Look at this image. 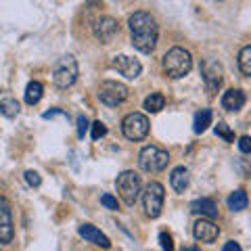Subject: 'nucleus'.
I'll list each match as a JSON object with an SVG mask.
<instances>
[{
  "label": "nucleus",
  "mask_w": 251,
  "mask_h": 251,
  "mask_svg": "<svg viewBox=\"0 0 251 251\" xmlns=\"http://www.w3.org/2000/svg\"><path fill=\"white\" fill-rule=\"evenodd\" d=\"M77 234H80L86 243H92V245H97V247H103V249L111 247V241H109L107 234H103L97 226H92V224H80Z\"/></svg>",
  "instance_id": "obj_14"
},
{
  "label": "nucleus",
  "mask_w": 251,
  "mask_h": 251,
  "mask_svg": "<svg viewBox=\"0 0 251 251\" xmlns=\"http://www.w3.org/2000/svg\"><path fill=\"white\" fill-rule=\"evenodd\" d=\"M77 74H80L77 61L72 57V54H63L52 67V82L57 84L59 88H69V86L75 84Z\"/></svg>",
  "instance_id": "obj_4"
},
{
  "label": "nucleus",
  "mask_w": 251,
  "mask_h": 251,
  "mask_svg": "<svg viewBox=\"0 0 251 251\" xmlns=\"http://www.w3.org/2000/svg\"><path fill=\"white\" fill-rule=\"evenodd\" d=\"M149 130H151V122L145 113H128L122 120V132L128 140H145Z\"/></svg>",
  "instance_id": "obj_7"
},
{
  "label": "nucleus",
  "mask_w": 251,
  "mask_h": 251,
  "mask_svg": "<svg viewBox=\"0 0 251 251\" xmlns=\"http://www.w3.org/2000/svg\"><path fill=\"white\" fill-rule=\"evenodd\" d=\"M222 251H243V249H241V245H239V243L228 241V243H226V245H224V249H222Z\"/></svg>",
  "instance_id": "obj_31"
},
{
  "label": "nucleus",
  "mask_w": 251,
  "mask_h": 251,
  "mask_svg": "<svg viewBox=\"0 0 251 251\" xmlns=\"http://www.w3.org/2000/svg\"><path fill=\"white\" fill-rule=\"evenodd\" d=\"M237 145H239V151H241V153L251 155V136H241Z\"/></svg>",
  "instance_id": "obj_29"
},
{
  "label": "nucleus",
  "mask_w": 251,
  "mask_h": 251,
  "mask_svg": "<svg viewBox=\"0 0 251 251\" xmlns=\"http://www.w3.org/2000/svg\"><path fill=\"white\" fill-rule=\"evenodd\" d=\"M180 251H199V249H197V247H182Z\"/></svg>",
  "instance_id": "obj_34"
},
{
  "label": "nucleus",
  "mask_w": 251,
  "mask_h": 251,
  "mask_svg": "<svg viewBox=\"0 0 251 251\" xmlns=\"http://www.w3.org/2000/svg\"><path fill=\"white\" fill-rule=\"evenodd\" d=\"M107 134V126L103 122H94L92 124V140H99Z\"/></svg>",
  "instance_id": "obj_27"
},
{
  "label": "nucleus",
  "mask_w": 251,
  "mask_h": 251,
  "mask_svg": "<svg viewBox=\"0 0 251 251\" xmlns=\"http://www.w3.org/2000/svg\"><path fill=\"white\" fill-rule=\"evenodd\" d=\"M161 67H163V72H166L168 77L180 80V77H184L193 69V57L186 49H182V46H174V49H170L166 54H163Z\"/></svg>",
  "instance_id": "obj_2"
},
{
  "label": "nucleus",
  "mask_w": 251,
  "mask_h": 251,
  "mask_svg": "<svg viewBox=\"0 0 251 251\" xmlns=\"http://www.w3.org/2000/svg\"><path fill=\"white\" fill-rule=\"evenodd\" d=\"M52 115H65V113L59 111V109H52V111H46L42 117H44V120H49V117H52Z\"/></svg>",
  "instance_id": "obj_32"
},
{
  "label": "nucleus",
  "mask_w": 251,
  "mask_h": 251,
  "mask_svg": "<svg viewBox=\"0 0 251 251\" xmlns=\"http://www.w3.org/2000/svg\"><path fill=\"white\" fill-rule=\"evenodd\" d=\"M99 100L107 107H117L122 105L126 99L130 97V90L128 86L122 84V82H115V80H103L99 84V92H97Z\"/></svg>",
  "instance_id": "obj_6"
},
{
  "label": "nucleus",
  "mask_w": 251,
  "mask_h": 251,
  "mask_svg": "<svg viewBox=\"0 0 251 251\" xmlns=\"http://www.w3.org/2000/svg\"><path fill=\"white\" fill-rule=\"evenodd\" d=\"M226 205H228L230 211H243V209H247V205H249L247 193L243 191V188H237L234 193L228 195V199H226Z\"/></svg>",
  "instance_id": "obj_18"
},
{
  "label": "nucleus",
  "mask_w": 251,
  "mask_h": 251,
  "mask_svg": "<svg viewBox=\"0 0 251 251\" xmlns=\"http://www.w3.org/2000/svg\"><path fill=\"white\" fill-rule=\"evenodd\" d=\"M117 31H120V25L113 17H100L92 25V34L100 44H109L117 36Z\"/></svg>",
  "instance_id": "obj_11"
},
{
  "label": "nucleus",
  "mask_w": 251,
  "mask_h": 251,
  "mask_svg": "<svg viewBox=\"0 0 251 251\" xmlns=\"http://www.w3.org/2000/svg\"><path fill=\"white\" fill-rule=\"evenodd\" d=\"M44 94V86L40 82H29L25 88V103L27 105H38Z\"/></svg>",
  "instance_id": "obj_21"
},
{
  "label": "nucleus",
  "mask_w": 251,
  "mask_h": 251,
  "mask_svg": "<svg viewBox=\"0 0 251 251\" xmlns=\"http://www.w3.org/2000/svg\"><path fill=\"white\" fill-rule=\"evenodd\" d=\"M25 182H27L29 186L38 188V186L42 184V178H40V174H38V172H34V170H27V172H25Z\"/></svg>",
  "instance_id": "obj_25"
},
{
  "label": "nucleus",
  "mask_w": 251,
  "mask_h": 251,
  "mask_svg": "<svg viewBox=\"0 0 251 251\" xmlns=\"http://www.w3.org/2000/svg\"><path fill=\"white\" fill-rule=\"evenodd\" d=\"M191 209H193L197 216H201V218H209V220H214V218L218 216V205H216V201H214V199H207V197L193 201Z\"/></svg>",
  "instance_id": "obj_17"
},
{
  "label": "nucleus",
  "mask_w": 251,
  "mask_h": 251,
  "mask_svg": "<svg viewBox=\"0 0 251 251\" xmlns=\"http://www.w3.org/2000/svg\"><path fill=\"white\" fill-rule=\"evenodd\" d=\"M243 105H245V92L239 90V88H230L226 90L222 94V107L226 109V111L230 113H237L243 109Z\"/></svg>",
  "instance_id": "obj_15"
},
{
  "label": "nucleus",
  "mask_w": 251,
  "mask_h": 251,
  "mask_svg": "<svg viewBox=\"0 0 251 251\" xmlns=\"http://www.w3.org/2000/svg\"><path fill=\"white\" fill-rule=\"evenodd\" d=\"M163 199H166V188L159 182H149L143 193V205L145 214L149 218H159L163 209Z\"/></svg>",
  "instance_id": "obj_8"
},
{
  "label": "nucleus",
  "mask_w": 251,
  "mask_h": 251,
  "mask_svg": "<svg viewBox=\"0 0 251 251\" xmlns=\"http://www.w3.org/2000/svg\"><path fill=\"white\" fill-rule=\"evenodd\" d=\"M130 25V36H132V46L140 52H153L157 46V38H159V25L151 13L147 11H136L130 15L128 19Z\"/></svg>",
  "instance_id": "obj_1"
},
{
  "label": "nucleus",
  "mask_w": 251,
  "mask_h": 251,
  "mask_svg": "<svg viewBox=\"0 0 251 251\" xmlns=\"http://www.w3.org/2000/svg\"><path fill=\"white\" fill-rule=\"evenodd\" d=\"M88 4H92V6H100V0H88Z\"/></svg>",
  "instance_id": "obj_33"
},
{
  "label": "nucleus",
  "mask_w": 251,
  "mask_h": 251,
  "mask_svg": "<svg viewBox=\"0 0 251 251\" xmlns=\"http://www.w3.org/2000/svg\"><path fill=\"white\" fill-rule=\"evenodd\" d=\"M170 184L176 193H184L188 188V184H191V174H188V170L184 166L174 168L172 174H170Z\"/></svg>",
  "instance_id": "obj_16"
},
{
  "label": "nucleus",
  "mask_w": 251,
  "mask_h": 251,
  "mask_svg": "<svg viewBox=\"0 0 251 251\" xmlns=\"http://www.w3.org/2000/svg\"><path fill=\"white\" fill-rule=\"evenodd\" d=\"M100 203L107 207V209H111V211H115L117 209V199L113 197V195H109V193H105V195H100Z\"/></svg>",
  "instance_id": "obj_28"
},
{
  "label": "nucleus",
  "mask_w": 251,
  "mask_h": 251,
  "mask_svg": "<svg viewBox=\"0 0 251 251\" xmlns=\"http://www.w3.org/2000/svg\"><path fill=\"white\" fill-rule=\"evenodd\" d=\"M203 82H205V88L209 94H216L218 88L222 86V67L216 61H205L203 63Z\"/></svg>",
  "instance_id": "obj_13"
},
{
  "label": "nucleus",
  "mask_w": 251,
  "mask_h": 251,
  "mask_svg": "<svg viewBox=\"0 0 251 251\" xmlns=\"http://www.w3.org/2000/svg\"><path fill=\"white\" fill-rule=\"evenodd\" d=\"M168 163H170V153L166 149H159L155 145H149L138 153V166H140V170L149 172V174L163 172L168 168Z\"/></svg>",
  "instance_id": "obj_3"
},
{
  "label": "nucleus",
  "mask_w": 251,
  "mask_h": 251,
  "mask_svg": "<svg viewBox=\"0 0 251 251\" xmlns=\"http://www.w3.org/2000/svg\"><path fill=\"white\" fill-rule=\"evenodd\" d=\"M15 237V228H13V211H11V203L6 197L0 195V243L9 245Z\"/></svg>",
  "instance_id": "obj_9"
},
{
  "label": "nucleus",
  "mask_w": 251,
  "mask_h": 251,
  "mask_svg": "<svg viewBox=\"0 0 251 251\" xmlns=\"http://www.w3.org/2000/svg\"><path fill=\"white\" fill-rule=\"evenodd\" d=\"M159 245H161L163 251H174V239H172V234L161 232L159 234Z\"/></svg>",
  "instance_id": "obj_26"
},
{
  "label": "nucleus",
  "mask_w": 251,
  "mask_h": 251,
  "mask_svg": "<svg viewBox=\"0 0 251 251\" xmlns=\"http://www.w3.org/2000/svg\"><path fill=\"white\" fill-rule=\"evenodd\" d=\"M17 113H19V103L15 99H2L0 100V115L15 117Z\"/></svg>",
  "instance_id": "obj_23"
},
{
  "label": "nucleus",
  "mask_w": 251,
  "mask_h": 251,
  "mask_svg": "<svg viewBox=\"0 0 251 251\" xmlns=\"http://www.w3.org/2000/svg\"><path fill=\"white\" fill-rule=\"evenodd\" d=\"M115 186H117V195L122 197V201L126 205H134L138 201V195H140V176L132 170H126L122 172L115 180Z\"/></svg>",
  "instance_id": "obj_5"
},
{
  "label": "nucleus",
  "mask_w": 251,
  "mask_h": 251,
  "mask_svg": "<svg viewBox=\"0 0 251 251\" xmlns=\"http://www.w3.org/2000/svg\"><path fill=\"white\" fill-rule=\"evenodd\" d=\"M211 120H214V113H211V109H201V111L195 115V122H193L195 134H201V132H205L209 126H211Z\"/></svg>",
  "instance_id": "obj_19"
},
{
  "label": "nucleus",
  "mask_w": 251,
  "mask_h": 251,
  "mask_svg": "<svg viewBox=\"0 0 251 251\" xmlns=\"http://www.w3.org/2000/svg\"><path fill=\"white\" fill-rule=\"evenodd\" d=\"M216 136L224 138L226 143H234V134H232V130H230L224 122H218V126H216Z\"/></svg>",
  "instance_id": "obj_24"
},
{
  "label": "nucleus",
  "mask_w": 251,
  "mask_h": 251,
  "mask_svg": "<svg viewBox=\"0 0 251 251\" xmlns=\"http://www.w3.org/2000/svg\"><path fill=\"white\" fill-rule=\"evenodd\" d=\"M193 234L199 243H214L220 237V226L209 218H201L193 226Z\"/></svg>",
  "instance_id": "obj_12"
},
{
  "label": "nucleus",
  "mask_w": 251,
  "mask_h": 251,
  "mask_svg": "<svg viewBox=\"0 0 251 251\" xmlns=\"http://www.w3.org/2000/svg\"><path fill=\"white\" fill-rule=\"evenodd\" d=\"M239 69L243 75L251 77V46H245L239 52Z\"/></svg>",
  "instance_id": "obj_22"
},
{
  "label": "nucleus",
  "mask_w": 251,
  "mask_h": 251,
  "mask_svg": "<svg viewBox=\"0 0 251 251\" xmlns=\"http://www.w3.org/2000/svg\"><path fill=\"white\" fill-rule=\"evenodd\" d=\"M163 107H166V97H163L161 92H151L145 99V111L147 113H159Z\"/></svg>",
  "instance_id": "obj_20"
},
{
  "label": "nucleus",
  "mask_w": 251,
  "mask_h": 251,
  "mask_svg": "<svg viewBox=\"0 0 251 251\" xmlns=\"http://www.w3.org/2000/svg\"><path fill=\"white\" fill-rule=\"evenodd\" d=\"M86 130H88V120H86L84 115H77V136L84 138Z\"/></svg>",
  "instance_id": "obj_30"
},
{
  "label": "nucleus",
  "mask_w": 251,
  "mask_h": 251,
  "mask_svg": "<svg viewBox=\"0 0 251 251\" xmlns=\"http://www.w3.org/2000/svg\"><path fill=\"white\" fill-rule=\"evenodd\" d=\"M111 67L117 69L126 80H136L143 72V65H140L138 59H132L128 54H115L113 61H111Z\"/></svg>",
  "instance_id": "obj_10"
}]
</instances>
